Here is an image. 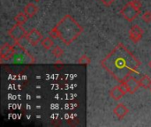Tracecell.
Returning a JSON list of instances; mask_svg holds the SVG:
<instances>
[{"mask_svg": "<svg viewBox=\"0 0 151 127\" xmlns=\"http://www.w3.org/2000/svg\"><path fill=\"white\" fill-rule=\"evenodd\" d=\"M101 65L116 80L123 82L137 72L141 62L120 42L101 61Z\"/></svg>", "mask_w": 151, "mask_h": 127, "instance_id": "6da1fadb", "label": "cell"}, {"mask_svg": "<svg viewBox=\"0 0 151 127\" xmlns=\"http://www.w3.org/2000/svg\"><path fill=\"white\" fill-rule=\"evenodd\" d=\"M82 32L83 27L71 15L66 14L50 31L49 34L52 39H60L65 45H70Z\"/></svg>", "mask_w": 151, "mask_h": 127, "instance_id": "7a4b0ae2", "label": "cell"}, {"mask_svg": "<svg viewBox=\"0 0 151 127\" xmlns=\"http://www.w3.org/2000/svg\"><path fill=\"white\" fill-rule=\"evenodd\" d=\"M119 13L122 15V17L127 19L129 22L134 21L141 13V11L137 10L136 8H134L133 6V4H131V2H128L127 4H125V6L120 10Z\"/></svg>", "mask_w": 151, "mask_h": 127, "instance_id": "3957f363", "label": "cell"}, {"mask_svg": "<svg viewBox=\"0 0 151 127\" xmlns=\"http://www.w3.org/2000/svg\"><path fill=\"white\" fill-rule=\"evenodd\" d=\"M27 33V32L25 30V28L22 27V25H19V24L14 25L11 29L8 30V35L14 42H16L18 40H20L23 37H25Z\"/></svg>", "mask_w": 151, "mask_h": 127, "instance_id": "277c9868", "label": "cell"}, {"mask_svg": "<svg viewBox=\"0 0 151 127\" xmlns=\"http://www.w3.org/2000/svg\"><path fill=\"white\" fill-rule=\"evenodd\" d=\"M26 38L28 41L29 44H31L32 46H36L39 42H42V34H41V32L38 29H32L29 32L27 33L26 34Z\"/></svg>", "mask_w": 151, "mask_h": 127, "instance_id": "5b68a950", "label": "cell"}, {"mask_svg": "<svg viewBox=\"0 0 151 127\" xmlns=\"http://www.w3.org/2000/svg\"><path fill=\"white\" fill-rule=\"evenodd\" d=\"M15 53H16V50L14 49V46L9 43L4 44L0 49V57H1V59L3 60L8 61L12 59L14 57Z\"/></svg>", "mask_w": 151, "mask_h": 127, "instance_id": "8992f818", "label": "cell"}, {"mask_svg": "<svg viewBox=\"0 0 151 127\" xmlns=\"http://www.w3.org/2000/svg\"><path fill=\"white\" fill-rule=\"evenodd\" d=\"M143 33H144L143 29L140 26L134 25L131 27L129 31V38L134 43H138L142 40L143 36Z\"/></svg>", "mask_w": 151, "mask_h": 127, "instance_id": "52a82bcc", "label": "cell"}, {"mask_svg": "<svg viewBox=\"0 0 151 127\" xmlns=\"http://www.w3.org/2000/svg\"><path fill=\"white\" fill-rule=\"evenodd\" d=\"M124 82H126V84L127 85L128 93H129V94H134V93L139 89V88L141 87L140 81L137 80L134 76L128 77Z\"/></svg>", "mask_w": 151, "mask_h": 127, "instance_id": "ba28073f", "label": "cell"}, {"mask_svg": "<svg viewBox=\"0 0 151 127\" xmlns=\"http://www.w3.org/2000/svg\"><path fill=\"white\" fill-rule=\"evenodd\" d=\"M129 112V110L127 109V107L123 104V103H119L118 105H116V107L113 109V113L116 115V117L119 119H123Z\"/></svg>", "mask_w": 151, "mask_h": 127, "instance_id": "9c48e42d", "label": "cell"}, {"mask_svg": "<svg viewBox=\"0 0 151 127\" xmlns=\"http://www.w3.org/2000/svg\"><path fill=\"white\" fill-rule=\"evenodd\" d=\"M125 95H126V93L123 91L120 85L112 88L111 90L110 91V95L114 101H119Z\"/></svg>", "mask_w": 151, "mask_h": 127, "instance_id": "30bf717a", "label": "cell"}, {"mask_svg": "<svg viewBox=\"0 0 151 127\" xmlns=\"http://www.w3.org/2000/svg\"><path fill=\"white\" fill-rule=\"evenodd\" d=\"M38 11V7L34 3H28L24 7V12L28 18H33Z\"/></svg>", "mask_w": 151, "mask_h": 127, "instance_id": "8fae6325", "label": "cell"}, {"mask_svg": "<svg viewBox=\"0 0 151 127\" xmlns=\"http://www.w3.org/2000/svg\"><path fill=\"white\" fill-rule=\"evenodd\" d=\"M41 45H42V47L44 50H51V49L55 46L54 41L52 40V38H51L50 36V37H46V38H44L43 40H42Z\"/></svg>", "mask_w": 151, "mask_h": 127, "instance_id": "7c38bea8", "label": "cell"}, {"mask_svg": "<svg viewBox=\"0 0 151 127\" xmlns=\"http://www.w3.org/2000/svg\"><path fill=\"white\" fill-rule=\"evenodd\" d=\"M27 19H28V17L25 14V12H24V11H23V12H22V11L19 12V13L14 17V20H15L16 24L22 25V26L27 22Z\"/></svg>", "mask_w": 151, "mask_h": 127, "instance_id": "4fadbf2b", "label": "cell"}, {"mask_svg": "<svg viewBox=\"0 0 151 127\" xmlns=\"http://www.w3.org/2000/svg\"><path fill=\"white\" fill-rule=\"evenodd\" d=\"M140 85L142 88H146V89H150L151 88V78L147 76V75H144L142 76L140 80Z\"/></svg>", "mask_w": 151, "mask_h": 127, "instance_id": "5bb4252c", "label": "cell"}, {"mask_svg": "<svg viewBox=\"0 0 151 127\" xmlns=\"http://www.w3.org/2000/svg\"><path fill=\"white\" fill-rule=\"evenodd\" d=\"M51 53L52 55L57 57V58H59L61 57L63 55H64V50L62 48H60L59 46H54L52 49H51Z\"/></svg>", "mask_w": 151, "mask_h": 127, "instance_id": "9a60e30c", "label": "cell"}, {"mask_svg": "<svg viewBox=\"0 0 151 127\" xmlns=\"http://www.w3.org/2000/svg\"><path fill=\"white\" fill-rule=\"evenodd\" d=\"M78 63L80 65H88L91 63V59L88 57V56H82L81 57H80V59L78 60Z\"/></svg>", "mask_w": 151, "mask_h": 127, "instance_id": "2e32d148", "label": "cell"}, {"mask_svg": "<svg viewBox=\"0 0 151 127\" xmlns=\"http://www.w3.org/2000/svg\"><path fill=\"white\" fill-rule=\"evenodd\" d=\"M142 20L145 22V23H150L151 22V11H146L142 16Z\"/></svg>", "mask_w": 151, "mask_h": 127, "instance_id": "e0dca14e", "label": "cell"}, {"mask_svg": "<svg viewBox=\"0 0 151 127\" xmlns=\"http://www.w3.org/2000/svg\"><path fill=\"white\" fill-rule=\"evenodd\" d=\"M130 2H131V4H133V6H134V8H136V9L139 10V11L142 10V3H141L140 0H132V1H130Z\"/></svg>", "mask_w": 151, "mask_h": 127, "instance_id": "ac0fdd59", "label": "cell"}, {"mask_svg": "<svg viewBox=\"0 0 151 127\" xmlns=\"http://www.w3.org/2000/svg\"><path fill=\"white\" fill-rule=\"evenodd\" d=\"M100 1H101L105 6H108V7H109V6H111L116 0H100Z\"/></svg>", "mask_w": 151, "mask_h": 127, "instance_id": "d6986e66", "label": "cell"}, {"mask_svg": "<svg viewBox=\"0 0 151 127\" xmlns=\"http://www.w3.org/2000/svg\"><path fill=\"white\" fill-rule=\"evenodd\" d=\"M149 65H150V68H151V61H150V63H149Z\"/></svg>", "mask_w": 151, "mask_h": 127, "instance_id": "ffe728a7", "label": "cell"}, {"mask_svg": "<svg viewBox=\"0 0 151 127\" xmlns=\"http://www.w3.org/2000/svg\"><path fill=\"white\" fill-rule=\"evenodd\" d=\"M34 1H35V2H40L41 0H34Z\"/></svg>", "mask_w": 151, "mask_h": 127, "instance_id": "44dd1931", "label": "cell"}, {"mask_svg": "<svg viewBox=\"0 0 151 127\" xmlns=\"http://www.w3.org/2000/svg\"><path fill=\"white\" fill-rule=\"evenodd\" d=\"M150 92H151V88H150Z\"/></svg>", "mask_w": 151, "mask_h": 127, "instance_id": "7402d4cb", "label": "cell"}]
</instances>
